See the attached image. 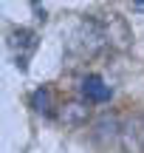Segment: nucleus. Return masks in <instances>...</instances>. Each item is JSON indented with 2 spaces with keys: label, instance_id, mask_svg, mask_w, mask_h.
I'll use <instances>...</instances> for the list:
<instances>
[{
  "label": "nucleus",
  "instance_id": "3",
  "mask_svg": "<svg viewBox=\"0 0 144 153\" xmlns=\"http://www.w3.org/2000/svg\"><path fill=\"white\" fill-rule=\"evenodd\" d=\"M57 119L65 128H82L85 122L90 119V108H88V102L71 99V102H62L60 108H57Z\"/></svg>",
  "mask_w": 144,
  "mask_h": 153
},
{
  "label": "nucleus",
  "instance_id": "4",
  "mask_svg": "<svg viewBox=\"0 0 144 153\" xmlns=\"http://www.w3.org/2000/svg\"><path fill=\"white\" fill-rule=\"evenodd\" d=\"M90 136H93V142H99V145H113L116 139H122V128H119V119L113 114H105V116H99V119L93 122V131H90Z\"/></svg>",
  "mask_w": 144,
  "mask_h": 153
},
{
  "label": "nucleus",
  "instance_id": "5",
  "mask_svg": "<svg viewBox=\"0 0 144 153\" xmlns=\"http://www.w3.org/2000/svg\"><path fill=\"white\" fill-rule=\"evenodd\" d=\"M122 148L124 153H144V131H141V114L130 116L122 128Z\"/></svg>",
  "mask_w": 144,
  "mask_h": 153
},
{
  "label": "nucleus",
  "instance_id": "2",
  "mask_svg": "<svg viewBox=\"0 0 144 153\" xmlns=\"http://www.w3.org/2000/svg\"><path fill=\"white\" fill-rule=\"evenodd\" d=\"M102 26H105V37H107V43H110L113 48H127V45H130L133 34H130L127 20H124L122 14L110 11V14H107L105 20H102Z\"/></svg>",
  "mask_w": 144,
  "mask_h": 153
},
{
  "label": "nucleus",
  "instance_id": "6",
  "mask_svg": "<svg viewBox=\"0 0 144 153\" xmlns=\"http://www.w3.org/2000/svg\"><path fill=\"white\" fill-rule=\"evenodd\" d=\"M82 97H85V102H107L113 97V88L99 74H88L82 79Z\"/></svg>",
  "mask_w": 144,
  "mask_h": 153
},
{
  "label": "nucleus",
  "instance_id": "1",
  "mask_svg": "<svg viewBox=\"0 0 144 153\" xmlns=\"http://www.w3.org/2000/svg\"><path fill=\"white\" fill-rule=\"evenodd\" d=\"M105 45H107V37H105L102 20L99 17H82V20L73 26L71 37H68V54L93 57V54H99Z\"/></svg>",
  "mask_w": 144,
  "mask_h": 153
},
{
  "label": "nucleus",
  "instance_id": "10",
  "mask_svg": "<svg viewBox=\"0 0 144 153\" xmlns=\"http://www.w3.org/2000/svg\"><path fill=\"white\" fill-rule=\"evenodd\" d=\"M141 131H144V114H141Z\"/></svg>",
  "mask_w": 144,
  "mask_h": 153
},
{
  "label": "nucleus",
  "instance_id": "9",
  "mask_svg": "<svg viewBox=\"0 0 144 153\" xmlns=\"http://www.w3.org/2000/svg\"><path fill=\"white\" fill-rule=\"evenodd\" d=\"M133 11H141V14H144V0H136V3H133Z\"/></svg>",
  "mask_w": 144,
  "mask_h": 153
},
{
  "label": "nucleus",
  "instance_id": "7",
  "mask_svg": "<svg viewBox=\"0 0 144 153\" xmlns=\"http://www.w3.org/2000/svg\"><path fill=\"white\" fill-rule=\"evenodd\" d=\"M9 45L17 51V57H28L34 48H37V34L31 28H14L9 34Z\"/></svg>",
  "mask_w": 144,
  "mask_h": 153
},
{
  "label": "nucleus",
  "instance_id": "8",
  "mask_svg": "<svg viewBox=\"0 0 144 153\" xmlns=\"http://www.w3.org/2000/svg\"><path fill=\"white\" fill-rule=\"evenodd\" d=\"M31 108L37 111V114H43V116H48L51 111L57 108V105H54V91H51L48 85H43V88H37V91L31 94Z\"/></svg>",
  "mask_w": 144,
  "mask_h": 153
}]
</instances>
